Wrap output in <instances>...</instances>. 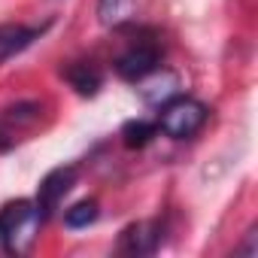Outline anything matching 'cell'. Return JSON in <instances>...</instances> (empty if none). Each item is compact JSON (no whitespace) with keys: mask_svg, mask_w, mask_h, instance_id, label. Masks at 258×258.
<instances>
[{"mask_svg":"<svg viewBox=\"0 0 258 258\" xmlns=\"http://www.w3.org/2000/svg\"><path fill=\"white\" fill-rule=\"evenodd\" d=\"M134 13H137V4L134 0H97V19L103 28H127L134 22Z\"/></svg>","mask_w":258,"mask_h":258,"instance_id":"9c48e42d","label":"cell"},{"mask_svg":"<svg viewBox=\"0 0 258 258\" xmlns=\"http://www.w3.org/2000/svg\"><path fill=\"white\" fill-rule=\"evenodd\" d=\"M61 73L76 88V94H82V97H94L103 85V73L94 61H70Z\"/></svg>","mask_w":258,"mask_h":258,"instance_id":"ba28073f","label":"cell"},{"mask_svg":"<svg viewBox=\"0 0 258 258\" xmlns=\"http://www.w3.org/2000/svg\"><path fill=\"white\" fill-rule=\"evenodd\" d=\"M207 118H210V106L204 100L176 94L167 103H161V112H158L155 124H158V131L167 134L170 140H191L207 124Z\"/></svg>","mask_w":258,"mask_h":258,"instance_id":"3957f363","label":"cell"},{"mask_svg":"<svg viewBox=\"0 0 258 258\" xmlns=\"http://www.w3.org/2000/svg\"><path fill=\"white\" fill-rule=\"evenodd\" d=\"M255 237H258V228L252 225V228L246 231V240H243V246H237V249H234V255H249V258H252V255H258V246H255Z\"/></svg>","mask_w":258,"mask_h":258,"instance_id":"4fadbf2b","label":"cell"},{"mask_svg":"<svg viewBox=\"0 0 258 258\" xmlns=\"http://www.w3.org/2000/svg\"><path fill=\"white\" fill-rule=\"evenodd\" d=\"M140 94L149 100V103H155V106H161V103H167L170 97H176V76L173 73H161L158 76V70L155 73H149L146 79H140Z\"/></svg>","mask_w":258,"mask_h":258,"instance_id":"30bf717a","label":"cell"},{"mask_svg":"<svg viewBox=\"0 0 258 258\" xmlns=\"http://www.w3.org/2000/svg\"><path fill=\"white\" fill-rule=\"evenodd\" d=\"M158 246H161L158 222H134L118 237V252H124V255H152Z\"/></svg>","mask_w":258,"mask_h":258,"instance_id":"8992f818","label":"cell"},{"mask_svg":"<svg viewBox=\"0 0 258 258\" xmlns=\"http://www.w3.org/2000/svg\"><path fill=\"white\" fill-rule=\"evenodd\" d=\"M49 25H0V64L25 52L34 40L46 34Z\"/></svg>","mask_w":258,"mask_h":258,"instance_id":"52a82bcc","label":"cell"},{"mask_svg":"<svg viewBox=\"0 0 258 258\" xmlns=\"http://www.w3.org/2000/svg\"><path fill=\"white\" fill-rule=\"evenodd\" d=\"M76 176H79V167H76V164H61V167L49 170V173L40 179L34 204H37V210H40L43 222H46V219L61 207V201L67 198V191L76 185Z\"/></svg>","mask_w":258,"mask_h":258,"instance_id":"277c9868","label":"cell"},{"mask_svg":"<svg viewBox=\"0 0 258 258\" xmlns=\"http://www.w3.org/2000/svg\"><path fill=\"white\" fill-rule=\"evenodd\" d=\"M97 216H100V204H97L94 198H85V201H76V204L64 213V225H67L70 231H82V228L94 225Z\"/></svg>","mask_w":258,"mask_h":258,"instance_id":"7c38bea8","label":"cell"},{"mask_svg":"<svg viewBox=\"0 0 258 258\" xmlns=\"http://www.w3.org/2000/svg\"><path fill=\"white\" fill-rule=\"evenodd\" d=\"M161 55H164V52H161L158 34L149 31V28H137L134 37H131V43H127V46L118 52V58L112 61V70H115L118 79L137 85L140 79H146L149 73L158 70Z\"/></svg>","mask_w":258,"mask_h":258,"instance_id":"7a4b0ae2","label":"cell"},{"mask_svg":"<svg viewBox=\"0 0 258 258\" xmlns=\"http://www.w3.org/2000/svg\"><path fill=\"white\" fill-rule=\"evenodd\" d=\"M40 115H43V106L37 100H22V103L7 106L0 112V152L13 149L19 134L31 131V127L40 121Z\"/></svg>","mask_w":258,"mask_h":258,"instance_id":"5b68a950","label":"cell"},{"mask_svg":"<svg viewBox=\"0 0 258 258\" xmlns=\"http://www.w3.org/2000/svg\"><path fill=\"white\" fill-rule=\"evenodd\" d=\"M155 134H158V124H155V121L131 118V121H124V127H121V143H124L127 149H143Z\"/></svg>","mask_w":258,"mask_h":258,"instance_id":"8fae6325","label":"cell"},{"mask_svg":"<svg viewBox=\"0 0 258 258\" xmlns=\"http://www.w3.org/2000/svg\"><path fill=\"white\" fill-rule=\"evenodd\" d=\"M43 216L34 201H10L0 207V246L10 255H25L31 252L37 234H40Z\"/></svg>","mask_w":258,"mask_h":258,"instance_id":"6da1fadb","label":"cell"}]
</instances>
